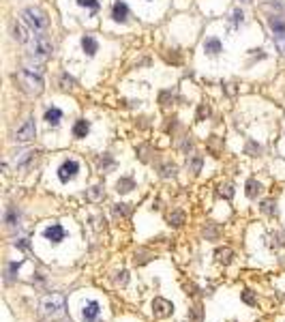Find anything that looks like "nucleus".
I'll list each match as a JSON object with an SVG mask.
<instances>
[{
	"label": "nucleus",
	"mask_w": 285,
	"mask_h": 322,
	"mask_svg": "<svg viewBox=\"0 0 285 322\" xmlns=\"http://www.w3.org/2000/svg\"><path fill=\"white\" fill-rule=\"evenodd\" d=\"M15 79H18V84H20V88L26 95H30V97H39L43 93V77L41 75H37V73H30V71H26V69H22L18 75H15Z\"/></svg>",
	"instance_id": "nucleus-1"
},
{
	"label": "nucleus",
	"mask_w": 285,
	"mask_h": 322,
	"mask_svg": "<svg viewBox=\"0 0 285 322\" xmlns=\"http://www.w3.org/2000/svg\"><path fill=\"white\" fill-rule=\"evenodd\" d=\"M28 50H30V56H35L39 60H45L54 54V43L45 35H35L28 43Z\"/></svg>",
	"instance_id": "nucleus-2"
},
{
	"label": "nucleus",
	"mask_w": 285,
	"mask_h": 322,
	"mask_svg": "<svg viewBox=\"0 0 285 322\" xmlns=\"http://www.w3.org/2000/svg\"><path fill=\"white\" fill-rule=\"evenodd\" d=\"M22 18L26 22V26L35 32H43L47 28V24H50L47 22V15L41 9H37V7H26V9L22 11Z\"/></svg>",
	"instance_id": "nucleus-3"
},
{
	"label": "nucleus",
	"mask_w": 285,
	"mask_h": 322,
	"mask_svg": "<svg viewBox=\"0 0 285 322\" xmlns=\"http://www.w3.org/2000/svg\"><path fill=\"white\" fill-rule=\"evenodd\" d=\"M41 307H43V311H45V316L60 318L62 313H65V296H62V294H50V296H45L43 303H41Z\"/></svg>",
	"instance_id": "nucleus-4"
},
{
	"label": "nucleus",
	"mask_w": 285,
	"mask_h": 322,
	"mask_svg": "<svg viewBox=\"0 0 285 322\" xmlns=\"http://www.w3.org/2000/svg\"><path fill=\"white\" fill-rule=\"evenodd\" d=\"M35 135H37L35 118H26L18 127V131H15V142H30V140H35Z\"/></svg>",
	"instance_id": "nucleus-5"
},
{
	"label": "nucleus",
	"mask_w": 285,
	"mask_h": 322,
	"mask_svg": "<svg viewBox=\"0 0 285 322\" xmlns=\"http://www.w3.org/2000/svg\"><path fill=\"white\" fill-rule=\"evenodd\" d=\"M77 172H80V164H77L75 159H67V161H62L60 168H58V179L62 183H69V181H73Z\"/></svg>",
	"instance_id": "nucleus-6"
},
{
	"label": "nucleus",
	"mask_w": 285,
	"mask_h": 322,
	"mask_svg": "<svg viewBox=\"0 0 285 322\" xmlns=\"http://www.w3.org/2000/svg\"><path fill=\"white\" fill-rule=\"evenodd\" d=\"M43 236H45V240H50V243H60V240H65V236H67V230L62 228L60 223H50L47 228L43 230Z\"/></svg>",
	"instance_id": "nucleus-7"
},
{
	"label": "nucleus",
	"mask_w": 285,
	"mask_h": 322,
	"mask_svg": "<svg viewBox=\"0 0 285 322\" xmlns=\"http://www.w3.org/2000/svg\"><path fill=\"white\" fill-rule=\"evenodd\" d=\"M99 316H101V305H99V301H88L82 307V318L86 320V322H97L99 320Z\"/></svg>",
	"instance_id": "nucleus-8"
},
{
	"label": "nucleus",
	"mask_w": 285,
	"mask_h": 322,
	"mask_svg": "<svg viewBox=\"0 0 285 322\" xmlns=\"http://www.w3.org/2000/svg\"><path fill=\"white\" fill-rule=\"evenodd\" d=\"M11 32H13V39L15 41H20V43H30V30L24 26V24L20 22H13V26H11Z\"/></svg>",
	"instance_id": "nucleus-9"
},
{
	"label": "nucleus",
	"mask_w": 285,
	"mask_h": 322,
	"mask_svg": "<svg viewBox=\"0 0 285 322\" xmlns=\"http://www.w3.org/2000/svg\"><path fill=\"white\" fill-rule=\"evenodd\" d=\"M172 309H174L172 303L165 301V299H155V303H153V311H155V316H159V318L170 316Z\"/></svg>",
	"instance_id": "nucleus-10"
},
{
	"label": "nucleus",
	"mask_w": 285,
	"mask_h": 322,
	"mask_svg": "<svg viewBox=\"0 0 285 322\" xmlns=\"http://www.w3.org/2000/svg\"><path fill=\"white\" fill-rule=\"evenodd\" d=\"M43 118H45V123L50 125V127H58V125H60V120H62V110H60V108H56V106L47 108Z\"/></svg>",
	"instance_id": "nucleus-11"
},
{
	"label": "nucleus",
	"mask_w": 285,
	"mask_h": 322,
	"mask_svg": "<svg viewBox=\"0 0 285 322\" xmlns=\"http://www.w3.org/2000/svg\"><path fill=\"white\" fill-rule=\"evenodd\" d=\"M82 50H84L86 56H94L99 52V41L92 35H84L82 37Z\"/></svg>",
	"instance_id": "nucleus-12"
},
{
	"label": "nucleus",
	"mask_w": 285,
	"mask_h": 322,
	"mask_svg": "<svg viewBox=\"0 0 285 322\" xmlns=\"http://www.w3.org/2000/svg\"><path fill=\"white\" fill-rule=\"evenodd\" d=\"M126 18H129V7L118 0V3L112 7V20L122 24V22H126Z\"/></svg>",
	"instance_id": "nucleus-13"
},
{
	"label": "nucleus",
	"mask_w": 285,
	"mask_h": 322,
	"mask_svg": "<svg viewBox=\"0 0 285 322\" xmlns=\"http://www.w3.org/2000/svg\"><path fill=\"white\" fill-rule=\"evenodd\" d=\"M204 52L208 54V56H219L221 52H223V43L219 41V39H206V43H204Z\"/></svg>",
	"instance_id": "nucleus-14"
},
{
	"label": "nucleus",
	"mask_w": 285,
	"mask_h": 322,
	"mask_svg": "<svg viewBox=\"0 0 285 322\" xmlns=\"http://www.w3.org/2000/svg\"><path fill=\"white\" fill-rule=\"evenodd\" d=\"M90 131V123L88 120H84V118H80V120H75V125H73V135L75 138H86V133Z\"/></svg>",
	"instance_id": "nucleus-15"
},
{
	"label": "nucleus",
	"mask_w": 285,
	"mask_h": 322,
	"mask_svg": "<svg viewBox=\"0 0 285 322\" xmlns=\"http://www.w3.org/2000/svg\"><path fill=\"white\" fill-rule=\"evenodd\" d=\"M268 26H270V30L274 32V35H285V20L281 18H268Z\"/></svg>",
	"instance_id": "nucleus-16"
},
{
	"label": "nucleus",
	"mask_w": 285,
	"mask_h": 322,
	"mask_svg": "<svg viewBox=\"0 0 285 322\" xmlns=\"http://www.w3.org/2000/svg\"><path fill=\"white\" fill-rule=\"evenodd\" d=\"M229 24H232V28H240L242 24H244V13L240 9H234L232 13H229Z\"/></svg>",
	"instance_id": "nucleus-17"
},
{
	"label": "nucleus",
	"mask_w": 285,
	"mask_h": 322,
	"mask_svg": "<svg viewBox=\"0 0 285 322\" xmlns=\"http://www.w3.org/2000/svg\"><path fill=\"white\" fill-rule=\"evenodd\" d=\"M24 69L30 71V73H37V75H41V73H43V64H41V62H33L30 58L24 60Z\"/></svg>",
	"instance_id": "nucleus-18"
},
{
	"label": "nucleus",
	"mask_w": 285,
	"mask_h": 322,
	"mask_svg": "<svg viewBox=\"0 0 285 322\" xmlns=\"http://www.w3.org/2000/svg\"><path fill=\"white\" fill-rule=\"evenodd\" d=\"M86 196H88V200H92V202H99V200H103V196H105V193H103V187L94 185V187L88 189V193H86Z\"/></svg>",
	"instance_id": "nucleus-19"
},
{
	"label": "nucleus",
	"mask_w": 285,
	"mask_h": 322,
	"mask_svg": "<svg viewBox=\"0 0 285 322\" xmlns=\"http://www.w3.org/2000/svg\"><path fill=\"white\" fill-rule=\"evenodd\" d=\"M259 191H262V185H259L257 181H253V179L247 181V196H249V198H255Z\"/></svg>",
	"instance_id": "nucleus-20"
},
{
	"label": "nucleus",
	"mask_w": 285,
	"mask_h": 322,
	"mask_svg": "<svg viewBox=\"0 0 285 322\" xmlns=\"http://www.w3.org/2000/svg\"><path fill=\"white\" fill-rule=\"evenodd\" d=\"M77 5L84 7V9H90L94 13L101 7V0H77Z\"/></svg>",
	"instance_id": "nucleus-21"
},
{
	"label": "nucleus",
	"mask_w": 285,
	"mask_h": 322,
	"mask_svg": "<svg viewBox=\"0 0 285 322\" xmlns=\"http://www.w3.org/2000/svg\"><path fill=\"white\" fill-rule=\"evenodd\" d=\"M73 86H75V79L71 77L69 73H62L60 75V88H62V91H69V88H73Z\"/></svg>",
	"instance_id": "nucleus-22"
},
{
	"label": "nucleus",
	"mask_w": 285,
	"mask_h": 322,
	"mask_svg": "<svg viewBox=\"0 0 285 322\" xmlns=\"http://www.w3.org/2000/svg\"><path fill=\"white\" fill-rule=\"evenodd\" d=\"M116 189H118V193H126V191H131V189H133V181H131V179H122V181H118Z\"/></svg>",
	"instance_id": "nucleus-23"
},
{
	"label": "nucleus",
	"mask_w": 285,
	"mask_h": 322,
	"mask_svg": "<svg viewBox=\"0 0 285 322\" xmlns=\"http://www.w3.org/2000/svg\"><path fill=\"white\" fill-rule=\"evenodd\" d=\"M189 168H191V172H200V170H202V157H200V155H193Z\"/></svg>",
	"instance_id": "nucleus-24"
},
{
	"label": "nucleus",
	"mask_w": 285,
	"mask_h": 322,
	"mask_svg": "<svg viewBox=\"0 0 285 322\" xmlns=\"http://www.w3.org/2000/svg\"><path fill=\"white\" fill-rule=\"evenodd\" d=\"M274 47L285 56V35H276L274 37Z\"/></svg>",
	"instance_id": "nucleus-25"
},
{
	"label": "nucleus",
	"mask_w": 285,
	"mask_h": 322,
	"mask_svg": "<svg viewBox=\"0 0 285 322\" xmlns=\"http://www.w3.org/2000/svg\"><path fill=\"white\" fill-rule=\"evenodd\" d=\"M18 219H20V215L15 213V208H9V211H7V223L15 225V223H18Z\"/></svg>",
	"instance_id": "nucleus-26"
},
{
	"label": "nucleus",
	"mask_w": 285,
	"mask_h": 322,
	"mask_svg": "<svg viewBox=\"0 0 285 322\" xmlns=\"http://www.w3.org/2000/svg\"><path fill=\"white\" fill-rule=\"evenodd\" d=\"M262 208H264V213H268V215H274L276 213V204L272 202V200H266V202L262 204Z\"/></svg>",
	"instance_id": "nucleus-27"
},
{
	"label": "nucleus",
	"mask_w": 285,
	"mask_h": 322,
	"mask_svg": "<svg viewBox=\"0 0 285 322\" xmlns=\"http://www.w3.org/2000/svg\"><path fill=\"white\" fill-rule=\"evenodd\" d=\"M183 219H185V215L180 213V211H176V213H174V215L170 217V221H172L174 225H180V223H183Z\"/></svg>",
	"instance_id": "nucleus-28"
},
{
	"label": "nucleus",
	"mask_w": 285,
	"mask_h": 322,
	"mask_svg": "<svg viewBox=\"0 0 285 322\" xmlns=\"http://www.w3.org/2000/svg\"><path fill=\"white\" fill-rule=\"evenodd\" d=\"M176 174V166H163V176H174Z\"/></svg>",
	"instance_id": "nucleus-29"
},
{
	"label": "nucleus",
	"mask_w": 285,
	"mask_h": 322,
	"mask_svg": "<svg viewBox=\"0 0 285 322\" xmlns=\"http://www.w3.org/2000/svg\"><path fill=\"white\" fill-rule=\"evenodd\" d=\"M221 196H225V198H232V196H234V189L229 187V185H227V187H221Z\"/></svg>",
	"instance_id": "nucleus-30"
},
{
	"label": "nucleus",
	"mask_w": 285,
	"mask_h": 322,
	"mask_svg": "<svg viewBox=\"0 0 285 322\" xmlns=\"http://www.w3.org/2000/svg\"><path fill=\"white\" fill-rule=\"evenodd\" d=\"M114 213L116 215H126L129 211H126V204H116V208H114Z\"/></svg>",
	"instance_id": "nucleus-31"
},
{
	"label": "nucleus",
	"mask_w": 285,
	"mask_h": 322,
	"mask_svg": "<svg viewBox=\"0 0 285 322\" xmlns=\"http://www.w3.org/2000/svg\"><path fill=\"white\" fill-rule=\"evenodd\" d=\"M118 275H120V277H118L116 281H118V284H122V286H124V284H126V271H122V273H118Z\"/></svg>",
	"instance_id": "nucleus-32"
},
{
	"label": "nucleus",
	"mask_w": 285,
	"mask_h": 322,
	"mask_svg": "<svg viewBox=\"0 0 285 322\" xmlns=\"http://www.w3.org/2000/svg\"><path fill=\"white\" fill-rule=\"evenodd\" d=\"M242 299H244V301H247V303H255V299H253V294L249 292V290H247V292H244V294H242Z\"/></svg>",
	"instance_id": "nucleus-33"
},
{
	"label": "nucleus",
	"mask_w": 285,
	"mask_h": 322,
	"mask_svg": "<svg viewBox=\"0 0 285 322\" xmlns=\"http://www.w3.org/2000/svg\"><path fill=\"white\" fill-rule=\"evenodd\" d=\"M15 245H20V247H24V249L28 247V243H26V238H20V243H15Z\"/></svg>",
	"instance_id": "nucleus-34"
},
{
	"label": "nucleus",
	"mask_w": 285,
	"mask_h": 322,
	"mask_svg": "<svg viewBox=\"0 0 285 322\" xmlns=\"http://www.w3.org/2000/svg\"><path fill=\"white\" fill-rule=\"evenodd\" d=\"M240 3H251V0H240Z\"/></svg>",
	"instance_id": "nucleus-35"
}]
</instances>
